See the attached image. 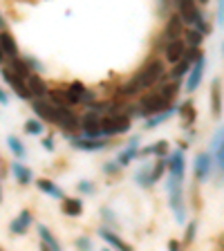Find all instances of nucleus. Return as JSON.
Listing matches in <instances>:
<instances>
[{"mask_svg":"<svg viewBox=\"0 0 224 251\" xmlns=\"http://www.w3.org/2000/svg\"><path fill=\"white\" fill-rule=\"evenodd\" d=\"M204 68H206V56H199L198 61L191 65V70H188V78H186V92H195V90L199 88V83H202V76H204Z\"/></svg>","mask_w":224,"mask_h":251,"instance_id":"nucleus-6","label":"nucleus"},{"mask_svg":"<svg viewBox=\"0 0 224 251\" xmlns=\"http://www.w3.org/2000/svg\"><path fill=\"white\" fill-rule=\"evenodd\" d=\"M11 173H14L16 182L23 184V186H27V184L34 182V175H31V171L27 166H23L21 162H11Z\"/></svg>","mask_w":224,"mask_h":251,"instance_id":"nucleus-21","label":"nucleus"},{"mask_svg":"<svg viewBox=\"0 0 224 251\" xmlns=\"http://www.w3.org/2000/svg\"><path fill=\"white\" fill-rule=\"evenodd\" d=\"M184 54H186V45H184L182 38L168 41L166 50H164V56H166V61H168V63H173V65H177V63L184 58Z\"/></svg>","mask_w":224,"mask_h":251,"instance_id":"nucleus-10","label":"nucleus"},{"mask_svg":"<svg viewBox=\"0 0 224 251\" xmlns=\"http://www.w3.org/2000/svg\"><path fill=\"white\" fill-rule=\"evenodd\" d=\"M218 18H220V25H224V2H220L218 5Z\"/></svg>","mask_w":224,"mask_h":251,"instance_id":"nucleus-45","label":"nucleus"},{"mask_svg":"<svg viewBox=\"0 0 224 251\" xmlns=\"http://www.w3.org/2000/svg\"><path fill=\"white\" fill-rule=\"evenodd\" d=\"M177 112H179V115H182L186 121H193V119H195V108H193V103H191V101H186V103L177 105Z\"/></svg>","mask_w":224,"mask_h":251,"instance_id":"nucleus-37","label":"nucleus"},{"mask_svg":"<svg viewBox=\"0 0 224 251\" xmlns=\"http://www.w3.org/2000/svg\"><path fill=\"white\" fill-rule=\"evenodd\" d=\"M36 186L41 188L43 193H47V195H52V198H58V200H63V191L56 186V184L52 182V179H38L36 182Z\"/></svg>","mask_w":224,"mask_h":251,"instance_id":"nucleus-28","label":"nucleus"},{"mask_svg":"<svg viewBox=\"0 0 224 251\" xmlns=\"http://www.w3.org/2000/svg\"><path fill=\"white\" fill-rule=\"evenodd\" d=\"M7 146H9V151L14 152L18 159H23V157L27 155V151H25V146H23V141L18 139V137H14V135H9L7 137Z\"/></svg>","mask_w":224,"mask_h":251,"instance_id":"nucleus-32","label":"nucleus"},{"mask_svg":"<svg viewBox=\"0 0 224 251\" xmlns=\"http://www.w3.org/2000/svg\"><path fill=\"white\" fill-rule=\"evenodd\" d=\"M166 76V70H164V63L159 61V58H148L146 63H144V68L137 72L135 81L139 88H152L155 83H159L162 78Z\"/></svg>","mask_w":224,"mask_h":251,"instance_id":"nucleus-1","label":"nucleus"},{"mask_svg":"<svg viewBox=\"0 0 224 251\" xmlns=\"http://www.w3.org/2000/svg\"><path fill=\"white\" fill-rule=\"evenodd\" d=\"M65 92H68V99H70V105H76L78 103V99H81V94L85 92V85L81 83V81H74L72 85H70L68 90H65Z\"/></svg>","mask_w":224,"mask_h":251,"instance_id":"nucleus-30","label":"nucleus"},{"mask_svg":"<svg viewBox=\"0 0 224 251\" xmlns=\"http://www.w3.org/2000/svg\"><path fill=\"white\" fill-rule=\"evenodd\" d=\"M41 251H50V249H47V247H45V245H41Z\"/></svg>","mask_w":224,"mask_h":251,"instance_id":"nucleus-53","label":"nucleus"},{"mask_svg":"<svg viewBox=\"0 0 224 251\" xmlns=\"http://www.w3.org/2000/svg\"><path fill=\"white\" fill-rule=\"evenodd\" d=\"M25 85H27V92H29V97H45V94H47L45 81H43V76H38L36 72H31L29 76H27Z\"/></svg>","mask_w":224,"mask_h":251,"instance_id":"nucleus-15","label":"nucleus"},{"mask_svg":"<svg viewBox=\"0 0 224 251\" xmlns=\"http://www.w3.org/2000/svg\"><path fill=\"white\" fill-rule=\"evenodd\" d=\"M29 225H31V213L25 209V211H21L18 220H14V222L9 225V231L16 233V235H25L27 229H29Z\"/></svg>","mask_w":224,"mask_h":251,"instance_id":"nucleus-19","label":"nucleus"},{"mask_svg":"<svg viewBox=\"0 0 224 251\" xmlns=\"http://www.w3.org/2000/svg\"><path fill=\"white\" fill-rule=\"evenodd\" d=\"M130 128V119L125 115H108L101 117V137H115L124 135Z\"/></svg>","mask_w":224,"mask_h":251,"instance_id":"nucleus-4","label":"nucleus"},{"mask_svg":"<svg viewBox=\"0 0 224 251\" xmlns=\"http://www.w3.org/2000/svg\"><path fill=\"white\" fill-rule=\"evenodd\" d=\"M0 202H2V186H0Z\"/></svg>","mask_w":224,"mask_h":251,"instance_id":"nucleus-54","label":"nucleus"},{"mask_svg":"<svg viewBox=\"0 0 224 251\" xmlns=\"http://www.w3.org/2000/svg\"><path fill=\"white\" fill-rule=\"evenodd\" d=\"M50 99H52V105L56 108H68L70 105V99H68V92L65 90H47Z\"/></svg>","mask_w":224,"mask_h":251,"instance_id":"nucleus-29","label":"nucleus"},{"mask_svg":"<svg viewBox=\"0 0 224 251\" xmlns=\"http://www.w3.org/2000/svg\"><path fill=\"white\" fill-rule=\"evenodd\" d=\"M58 126L65 130H81V121L70 108H58Z\"/></svg>","mask_w":224,"mask_h":251,"instance_id":"nucleus-12","label":"nucleus"},{"mask_svg":"<svg viewBox=\"0 0 224 251\" xmlns=\"http://www.w3.org/2000/svg\"><path fill=\"white\" fill-rule=\"evenodd\" d=\"M193 171H195L198 182H206L211 177V171H213V157H211V152H198Z\"/></svg>","mask_w":224,"mask_h":251,"instance_id":"nucleus-7","label":"nucleus"},{"mask_svg":"<svg viewBox=\"0 0 224 251\" xmlns=\"http://www.w3.org/2000/svg\"><path fill=\"white\" fill-rule=\"evenodd\" d=\"M164 173H166V159H159V162H157L155 166H152V184L159 182Z\"/></svg>","mask_w":224,"mask_h":251,"instance_id":"nucleus-38","label":"nucleus"},{"mask_svg":"<svg viewBox=\"0 0 224 251\" xmlns=\"http://www.w3.org/2000/svg\"><path fill=\"white\" fill-rule=\"evenodd\" d=\"M177 112V105H173L171 103V108H166L164 112H159V115H155V117H150V119H146V128H155V126H159L162 121H166V119H171L173 115Z\"/></svg>","mask_w":224,"mask_h":251,"instance_id":"nucleus-26","label":"nucleus"},{"mask_svg":"<svg viewBox=\"0 0 224 251\" xmlns=\"http://www.w3.org/2000/svg\"><path fill=\"white\" fill-rule=\"evenodd\" d=\"M0 103H2V105L9 103V99H7V94H5V90H2V88H0Z\"/></svg>","mask_w":224,"mask_h":251,"instance_id":"nucleus-49","label":"nucleus"},{"mask_svg":"<svg viewBox=\"0 0 224 251\" xmlns=\"http://www.w3.org/2000/svg\"><path fill=\"white\" fill-rule=\"evenodd\" d=\"M0 31H5V21H2V16H0Z\"/></svg>","mask_w":224,"mask_h":251,"instance_id":"nucleus-51","label":"nucleus"},{"mask_svg":"<svg viewBox=\"0 0 224 251\" xmlns=\"http://www.w3.org/2000/svg\"><path fill=\"white\" fill-rule=\"evenodd\" d=\"M83 211V202L76 198H63V213H68L70 218H76Z\"/></svg>","mask_w":224,"mask_h":251,"instance_id":"nucleus-24","label":"nucleus"},{"mask_svg":"<svg viewBox=\"0 0 224 251\" xmlns=\"http://www.w3.org/2000/svg\"><path fill=\"white\" fill-rule=\"evenodd\" d=\"M195 231H198V222L191 220V225L186 226V233H184V245H191L195 240Z\"/></svg>","mask_w":224,"mask_h":251,"instance_id":"nucleus-39","label":"nucleus"},{"mask_svg":"<svg viewBox=\"0 0 224 251\" xmlns=\"http://www.w3.org/2000/svg\"><path fill=\"white\" fill-rule=\"evenodd\" d=\"M103 215H105V220H108V222H112V225H115V215H112V211L103 209Z\"/></svg>","mask_w":224,"mask_h":251,"instance_id":"nucleus-48","label":"nucleus"},{"mask_svg":"<svg viewBox=\"0 0 224 251\" xmlns=\"http://www.w3.org/2000/svg\"><path fill=\"white\" fill-rule=\"evenodd\" d=\"M182 29H184V23H182V18H179L177 14L175 16H171V18H168V23H166V34L171 38H168V41H175V38H179L182 36Z\"/></svg>","mask_w":224,"mask_h":251,"instance_id":"nucleus-23","label":"nucleus"},{"mask_svg":"<svg viewBox=\"0 0 224 251\" xmlns=\"http://www.w3.org/2000/svg\"><path fill=\"white\" fill-rule=\"evenodd\" d=\"M211 157L215 159L218 168L224 173V128L213 137V144H211Z\"/></svg>","mask_w":224,"mask_h":251,"instance_id":"nucleus-13","label":"nucleus"},{"mask_svg":"<svg viewBox=\"0 0 224 251\" xmlns=\"http://www.w3.org/2000/svg\"><path fill=\"white\" fill-rule=\"evenodd\" d=\"M184 45H188V50H199V45H202V34L195 29H188L186 34H184Z\"/></svg>","mask_w":224,"mask_h":251,"instance_id":"nucleus-33","label":"nucleus"},{"mask_svg":"<svg viewBox=\"0 0 224 251\" xmlns=\"http://www.w3.org/2000/svg\"><path fill=\"white\" fill-rule=\"evenodd\" d=\"M25 63H27V65H31V68H34V70H41V63H38L36 58H31V56H25Z\"/></svg>","mask_w":224,"mask_h":251,"instance_id":"nucleus-44","label":"nucleus"},{"mask_svg":"<svg viewBox=\"0 0 224 251\" xmlns=\"http://www.w3.org/2000/svg\"><path fill=\"white\" fill-rule=\"evenodd\" d=\"M211 110H213V117H222V81L213 78L211 83Z\"/></svg>","mask_w":224,"mask_h":251,"instance_id":"nucleus-16","label":"nucleus"},{"mask_svg":"<svg viewBox=\"0 0 224 251\" xmlns=\"http://www.w3.org/2000/svg\"><path fill=\"white\" fill-rule=\"evenodd\" d=\"M43 148H45V151H54V139L52 137H47V139L43 141Z\"/></svg>","mask_w":224,"mask_h":251,"instance_id":"nucleus-47","label":"nucleus"},{"mask_svg":"<svg viewBox=\"0 0 224 251\" xmlns=\"http://www.w3.org/2000/svg\"><path fill=\"white\" fill-rule=\"evenodd\" d=\"M0 251H5V249H2V247H0Z\"/></svg>","mask_w":224,"mask_h":251,"instance_id":"nucleus-55","label":"nucleus"},{"mask_svg":"<svg viewBox=\"0 0 224 251\" xmlns=\"http://www.w3.org/2000/svg\"><path fill=\"white\" fill-rule=\"evenodd\" d=\"M139 85H137V81L135 78H130V81H128V83L124 85V88H121V94H125V97H130V94H137L139 92Z\"/></svg>","mask_w":224,"mask_h":251,"instance_id":"nucleus-40","label":"nucleus"},{"mask_svg":"<svg viewBox=\"0 0 224 251\" xmlns=\"http://www.w3.org/2000/svg\"><path fill=\"white\" fill-rule=\"evenodd\" d=\"M144 155H157V157H166L168 155V141H155V144H150V146L144 151Z\"/></svg>","mask_w":224,"mask_h":251,"instance_id":"nucleus-31","label":"nucleus"},{"mask_svg":"<svg viewBox=\"0 0 224 251\" xmlns=\"http://www.w3.org/2000/svg\"><path fill=\"white\" fill-rule=\"evenodd\" d=\"M7 70H9V72H14L16 76L23 78V81H27V76L31 74L29 65H27L25 61H21V58H16V61H11V63H9V68H7Z\"/></svg>","mask_w":224,"mask_h":251,"instance_id":"nucleus-25","label":"nucleus"},{"mask_svg":"<svg viewBox=\"0 0 224 251\" xmlns=\"http://www.w3.org/2000/svg\"><path fill=\"white\" fill-rule=\"evenodd\" d=\"M81 130H83L85 139H99L101 137V115H99V110H85V115L81 117Z\"/></svg>","mask_w":224,"mask_h":251,"instance_id":"nucleus-5","label":"nucleus"},{"mask_svg":"<svg viewBox=\"0 0 224 251\" xmlns=\"http://www.w3.org/2000/svg\"><path fill=\"white\" fill-rule=\"evenodd\" d=\"M99 235H101V238H103L105 242H108L110 247H112V249H117V251H132V247L128 245V242H125V240H121V238L115 233V231L105 229V226H101V229H99Z\"/></svg>","mask_w":224,"mask_h":251,"instance_id":"nucleus-14","label":"nucleus"},{"mask_svg":"<svg viewBox=\"0 0 224 251\" xmlns=\"http://www.w3.org/2000/svg\"><path fill=\"white\" fill-rule=\"evenodd\" d=\"M72 144L78 151H103V148L108 146L105 139H85V137H74Z\"/></svg>","mask_w":224,"mask_h":251,"instance_id":"nucleus-18","label":"nucleus"},{"mask_svg":"<svg viewBox=\"0 0 224 251\" xmlns=\"http://www.w3.org/2000/svg\"><path fill=\"white\" fill-rule=\"evenodd\" d=\"M137 155H139V139L135 137V139L128 144V148H125V151L121 152L119 157H117V166H119V168H121V166H128V164H130Z\"/></svg>","mask_w":224,"mask_h":251,"instance_id":"nucleus-20","label":"nucleus"},{"mask_svg":"<svg viewBox=\"0 0 224 251\" xmlns=\"http://www.w3.org/2000/svg\"><path fill=\"white\" fill-rule=\"evenodd\" d=\"M5 61V52H2V47H0V63Z\"/></svg>","mask_w":224,"mask_h":251,"instance_id":"nucleus-52","label":"nucleus"},{"mask_svg":"<svg viewBox=\"0 0 224 251\" xmlns=\"http://www.w3.org/2000/svg\"><path fill=\"white\" fill-rule=\"evenodd\" d=\"M38 235H41V242H43V245H45L50 251H63L61 245H58V240L54 238L52 231L47 229L45 225H38Z\"/></svg>","mask_w":224,"mask_h":251,"instance_id":"nucleus-22","label":"nucleus"},{"mask_svg":"<svg viewBox=\"0 0 224 251\" xmlns=\"http://www.w3.org/2000/svg\"><path fill=\"white\" fill-rule=\"evenodd\" d=\"M159 94H162L164 99H166L168 103H171V101L175 99V97H177V83H175V81H173V83H164V85H162V90H159Z\"/></svg>","mask_w":224,"mask_h":251,"instance_id":"nucleus-35","label":"nucleus"},{"mask_svg":"<svg viewBox=\"0 0 224 251\" xmlns=\"http://www.w3.org/2000/svg\"><path fill=\"white\" fill-rule=\"evenodd\" d=\"M92 101H94V92H88V90H85V92L81 94L78 103H92Z\"/></svg>","mask_w":224,"mask_h":251,"instance_id":"nucleus-42","label":"nucleus"},{"mask_svg":"<svg viewBox=\"0 0 224 251\" xmlns=\"http://www.w3.org/2000/svg\"><path fill=\"white\" fill-rule=\"evenodd\" d=\"M137 182L139 186H152V166H144L137 173Z\"/></svg>","mask_w":224,"mask_h":251,"instance_id":"nucleus-34","label":"nucleus"},{"mask_svg":"<svg viewBox=\"0 0 224 251\" xmlns=\"http://www.w3.org/2000/svg\"><path fill=\"white\" fill-rule=\"evenodd\" d=\"M2 78H5V83L9 85L11 90H14L21 99H29V92H27V85H25V81L23 78H18L14 72H9V70H2Z\"/></svg>","mask_w":224,"mask_h":251,"instance_id":"nucleus-11","label":"nucleus"},{"mask_svg":"<svg viewBox=\"0 0 224 251\" xmlns=\"http://www.w3.org/2000/svg\"><path fill=\"white\" fill-rule=\"evenodd\" d=\"M168 251H182V245L177 240H171L168 242Z\"/></svg>","mask_w":224,"mask_h":251,"instance_id":"nucleus-46","label":"nucleus"},{"mask_svg":"<svg viewBox=\"0 0 224 251\" xmlns=\"http://www.w3.org/2000/svg\"><path fill=\"white\" fill-rule=\"evenodd\" d=\"M166 171L171 177L184 179V171H186V159H184V151L171 152V157L166 159Z\"/></svg>","mask_w":224,"mask_h":251,"instance_id":"nucleus-9","label":"nucleus"},{"mask_svg":"<svg viewBox=\"0 0 224 251\" xmlns=\"http://www.w3.org/2000/svg\"><path fill=\"white\" fill-rule=\"evenodd\" d=\"M78 191H81V193H92L94 188H92V184L90 182H81L78 184Z\"/></svg>","mask_w":224,"mask_h":251,"instance_id":"nucleus-43","label":"nucleus"},{"mask_svg":"<svg viewBox=\"0 0 224 251\" xmlns=\"http://www.w3.org/2000/svg\"><path fill=\"white\" fill-rule=\"evenodd\" d=\"M76 249L78 251H92V240H90V238H85V235L76 238Z\"/></svg>","mask_w":224,"mask_h":251,"instance_id":"nucleus-41","label":"nucleus"},{"mask_svg":"<svg viewBox=\"0 0 224 251\" xmlns=\"http://www.w3.org/2000/svg\"><path fill=\"white\" fill-rule=\"evenodd\" d=\"M0 47H2V52H5V56H9L11 61H16L18 58V45H16V38L11 36L9 31H0Z\"/></svg>","mask_w":224,"mask_h":251,"instance_id":"nucleus-17","label":"nucleus"},{"mask_svg":"<svg viewBox=\"0 0 224 251\" xmlns=\"http://www.w3.org/2000/svg\"><path fill=\"white\" fill-rule=\"evenodd\" d=\"M31 110L36 112L38 119L47 121V124H58V108L52 105L50 101H43V99H36L31 103Z\"/></svg>","mask_w":224,"mask_h":251,"instance_id":"nucleus-8","label":"nucleus"},{"mask_svg":"<svg viewBox=\"0 0 224 251\" xmlns=\"http://www.w3.org/2000/svg\"><path fill=\"white\" fill-rule=\"evenodd\" d=\"M179 18H182V23H188V25H193L195 31H199V34H206L209 31V25H206V21H204V14L199 11L198 2H186V0H182L179 2Z\"/></svg>","mask_w":224,"mask_h":251,"instance_id":"nucleus-2","label":"nucleus"},{"mask_svg":"<svg viewBox=\"0 0 224 251\" xmlns=\"http://www.w3.org/2000/svg\"><path fill=\"white\" fill-rule=\"evenodd\" d=\"M191 65H193V63L188 61V58H186V54H184V58L177 63V65H175V68H173V72H171L173 81H175V83H177V81H182V78L188 74V70H191Z\"/></svg>","mask_w":224,"mask_h":251,"instance_id":"nucleus-27","label":"nucleus"},{"mask_svg":"<svg viewBox=\"0 0 224 251\" xmlns=\"http://www.w3.org/2000/svg\"><path fill=\"white\" fill-rule=\"evenodd\" d=\"M139 112H141V117H155V115H159V112H164L166 108H171V103H168L166 99H164L159 92H148V94H144L141 97V101H139Z\"/></svg>","mask_w":224,"mask_h":251,"instance_id":"nucleus-3","label":"nucleus"},{"mask_svg":"<svg viewBox=\"0 0 224 251\" xmlns=\"http://www.w3.org/2000/svg\"><path fill=\"white\" fill-rule=\"evenodd\" d=\"M117 168H119V166H117V162H110L108 166H105V173H115Z\"/></svg>","mask_w":224,"mask_h":251,"instance_id":"nucleus-50","label":"nucleus"},{"mask_svg":"<svg viewBox=\"0 0 224 251\" xmlns=\"http://www.w3.org/2000/svg\"><path fill=\"white\" fill-rule=\"evenodd\" d=\"M43 130H45V126H43L38 119H27L25 121V132H29V135H41Z\"/></svg>","mask_w":224,"mask_h":251,"instance_id":"nucleus-36","label":"nucleus"}]
</instances>
